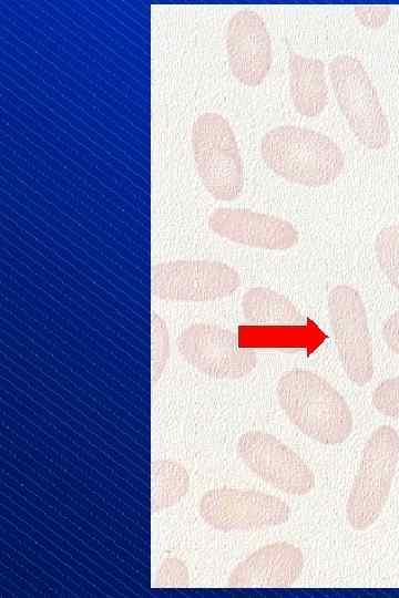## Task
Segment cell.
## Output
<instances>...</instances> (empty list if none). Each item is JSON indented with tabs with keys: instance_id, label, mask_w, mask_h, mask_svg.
<instances>
[{
	"instance_id": "1",
	"label": "cell",
	"mask_w": 399,
	"mask_h": 598,
	"mask_svg": "<svg viewBox=\"0 0 399 598\" xmlns=\"http://www.w3.org/2000/svg\"><path fill=\"white\" fill-rule=\"evenodd\" d=\"M260 155L276 175L310 187L330 184L345 166L344 152L331 137L294 124L267 131L260 140Z\"/></svg>"
},
{
	"instance_id": "2",
	"label": "cell",
	"mask_w": 399,
	"mask_h": 598,
	"mask_svg": "<svg viewBox=\"0 0 399 598\" xmlns=\"http://www.w3.org/2000/svg\"><path fill=\"white\" fill-rule=\"evenodd\" d=\"M277 396L289 421L314 441L336 445L349 437L354 419L346 400L315 372L287 371L278 380Z\"/></svg>"
},
{
	"instance_id": "3",
	"label": "cell",
	"mask_w": 399,
	"mask_h": 598,
	"mask_svg": "<svg viewBox=\"0 0 399 598\" xmlns=\"http://www.w3.org/2000/svg\"><path fill=\"white\" fill-rule=\"evenodd\" d=\"M328 72L337 104L356 138L367 148H383L390 126L362 62L340 53L330 61Z\"/></svg>"
},
{
	"instance_id": "4",
	"label": "cell",
	"mask_w": 399,
	"mask_h": 598,
	"mask_svg": "<svg viewBox=\"0 0 399 598\" xmlns=\"http://www.w3.org/2000/svg\"><path fill=\"white\" fill-rule=\"evenodd\" d=\"M398 461L399 434L390 425L378 426L365 444L346 505L354 529H368L381 515Z\"/></svg>"
},
{
	"instance_id": "5",
	"label": "cell",
	"mask_w": 399,
	"mask_h": 598,
	"mask_svg": "<svg viewBox=\"0 0 399 598\" xmlns=\"http://www.w3.org/2000/svg\"><path fill=\"white\" fill-rule=\"evenodd\" d=\"M192 148L206 190L218 200L236 199L244 187V167L229 122L216 112L201 114L192 127Z\"/></svg>"
},
{
	"instance_id": "6",
	"label": "cell",
	"mask_w": 399,
	"mask_h": 598,
	"mask_svg": "<svg viewBox=\"0 0 399 598\" xmlns=\"http://www.w3.org/2000/svg\"><path fill=\"white\" fill-rule=\"evenodd\" d=\"M328 315L339 359L348 379L358 386L374 375L372 339L359 292L347 285L328 293Z\"/></svg>"
},
{
	"instance_id": "7",
	"label": "cell",
	"mask_w": 399,
	"mask_h": 598,
	"mask_svg": "<svg viewBox=\"0 0 399 598\" xmlns=\"http://www.w3.org/2000/svg\"><path fill=\"white\" fill-rule=\"evenodd\" d=\"M200 514L209 526L222 532L260 530L285 524L290 508L274 495L222 487L202 496Z\"/></svg>"
},
{
	"instance_id": "8",
	"label": "cell",
	"mask_w": 399,
	"mask_h": 598,
	"mask_svg": "<svg viewBox=\"0 0 399 598\" xmlns=\"http://www.w3.org/2000/svg\"><path fill=\"white\" fill-rule=\"evenodd\" d=\"M241 285L238 272L212 260H176L152 268V293L166 301H212L232 295Z\"/></svg>"
},
{
	"instance_id": "9",
	"label": "cell",
	"mask_w": 399,
	"mask_h": 598,
	"mask_svg": "<svg viewBox=\"0 0 399 598\" xmlns=\"http://www.w3.org/2000/svg\"><path fill=\"white\" fill-rule=\"evenodd\" d=\"M177 348L192 367L214 379H239L257 364L256 353L241 347L235 332L216 324H191L180 334Z\"/></svg>"
},
{
	"instance_id": "10",
	"label": "cell",
	"mask_w": 399,
	"mask_h": 598,
	"mask_svg": "<svg viewBox=\"0 0 399 598\" xmlns=\"http://www.w3.org/2000/svg\"><path fill=\"white\" fill-rule=\"evenodd\" d=\"M237 454L250 472L285 494L301 496L315 487L310 467L295 451L269 433H244L237 442Z\"/></svg>"
},
{
	"instance_id": "11",
	"label": "cell",
	"mask_w": 399,
	"mask_h": 598,
	"mask_svg": "<svg viewBox=\"0 0 399 598\" xmlns=\"http://www.w3.org/2000/svg\"><path fill=\"white\" fill-rule=\"evenodd\" d=\"M226 53L236 80L247 86L263 83L272 66L273 47L259 13L243 9L231 17L226 28Z\"/></svg>"
},
{
	"instance_id": "12",
	"label": "cell",
	"mask_w": 399,
	"mask_h": 598,
	"mask_svg": "<svg viewBox=\"0 0 399 598\" xmlns=\"http://www.w3.org/2000/svg\"><path fill=\"white\" fill-rule=\"evenodd\" d=\"M209 228L231 241L270 250H285L299 241L295 226L278 216L245 208H217L208 217Z\"/></svg>"
},
{
	"instance_id": "13",
	"label": "cell",
	"mask_w": 399,
	"mask_h": 598,
	"mask_svg": "<svg viewBox=\"0 0 399 598\" xmlns=\"http://www.w3.org/2000/svg\"><path fill=\"white\" fill-rule=\"evenodd\" d=\"M301 550L287 542L263 546L241 561L231 573L232 588H286L300 577Z\"/></svg>"
},
{
	"instance_id": "14",
	"label": "cell",
	"mask_w": 399,
	"mask_h": 598,
	"mask_svg": "<svg viewBox=\"0 0 399 598\" xmlns=\"http://www.w3.org/2000/svg\"><path fill=\"white\" fill-rule=\"evenodd\" d=\"M289 95L294 107L305 116H317L328 103L326 66L321 59L289 50Z\"/></svg>"
},
{
	"instance_id": "15",
	"label": "cell",
	"mask_w": 399,
	"mask_h": 598,
	"mask_svg": "<svg viewBox=\"0 0 399 598\" xmlns=\"http://www.w3.org/2000/svg\"><path fill=\"white\" fill-rule=\"evenodd\" d=\"M244 318L255 324L305 323V318L296 306L284 295L266 287L248 289L242 299Z\"/></svg>"
},
{
	"instance_id": "16",
	"label": "cell",
	"mask_w": 399,
	"mask_h": 598,
	"mask_svg": "<svg viewBox=\"0 0 399 598\" xmlns=\"http://www.w3.org/2000/svg\"><path fill=\"white\" fill-rule=\"evenodd\" d=\"M154 482L153 507L162 511L177 503L188 491L190 477L181 464L158 461L152 465Z\"/></svg>"
},
{
	"instance_id": "17",
	"label": "cell",
	"mask_w": 399,
	"mask_h": 598,
	"mask_svg": "<svg viewBox=\"0 0 399 598\" xmlns=\"http://www.w3.org/2000/svg\"><path fill=\"white\" fill-rule=\"evenodd\" d=\"M374 246L381 271L399 290V224L381 228L376 235Z\"/></svg>"
},
{
	"instance_id": "18",
	"label": "cell",
	"mask_w": 399,
	"mask_h": 598,
	"mask_svg": "<svg viewBox=\"0 0 399 598\" xmlns=\"http://www.w3.org/2000/svg\"><path fill=\"white\" fill-rule=\"evenodd\" d=\"M152 378L156 381L161 375L170 355L168 333L166 324L158 316L152 317Z\"/></svg>"
},
{
	"instance_id": "19",
	"label": "cell",
	"mask_w": 399,
	"mask_h": 598,
	"mask_svg": "<svg viewBox=\"0 0 399 598\" xmlns=\"http://www.w3.org/2000/svg\"><path fill=\"white\" fill-rule=\"evenodd\" d=\"M371 402L379 413L399 419V377L381 381L372 393Z\"/></svg>"
},
{
	"instance_id": "20",
	"label": "cell",
	"mask_w": 399,
	"mask_h": 598,
	"mask_svg": "<svg viewBox=\"0 0 399 598\" xmlns=\"http://www.w3.org/2000/svg\"><path fill=\"white\" fill-rule=\"evenodd\" d=\"M188 581L187 568L181 560L168 558L163 561L157 575V586L187 587Z\"/></svg>"
},
{
	"instance_id": "21",
	"label": "cell",
	"mask_w": 399,
	"mask_h": 598,
	"mask_svg": "<svg viewBox=\"0 0 399 598\" xmlns=\"http://www.w3.org/2000/svg\"><path fill=\"white\" fill-rule=\"evenodd\" d=\"M354 11L360 23L370 29L382 27L391 12L387 6H357Z\"/></svg>"
},
{
	"instance_id": "22",
	"label": "cell",
	"mask_w": 399,
	"mask_h": 598,
	"mask_svg": "<svg viewBox=\"0 0 399 598\" xmlns=\"http://www.w3.org/2000/svg\"><path fill=\"white\" fill-rule=\"evenodd\" d=\"M381 334L390 350L399 355V311L386 319L381 328Z\"/></svg>"
}]
</instances>
